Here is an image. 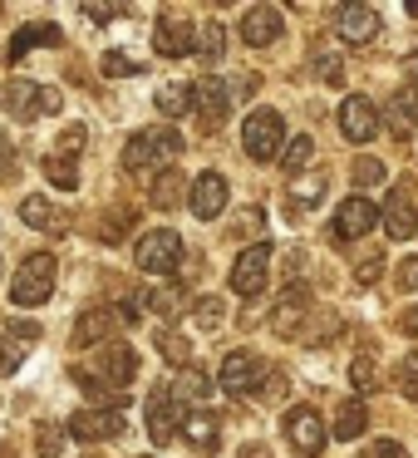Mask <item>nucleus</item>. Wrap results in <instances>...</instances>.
Returning a JSON list of instances; mask_svg holds the SVG:
<instances>
[{
	"mask_svg": "<svg viewBox=\"0 0 418 458\" xmlns=\"http://www.w3.org/2000/svg\"><path fill=\"white\" fill-rule=\"evenodd\" d=\"M182 261V237L172 227H158V232H143L138 242V271L148 276H172Z\"/></svg>",
	"mask_w": 418,
	"mask_h": 458,
	"instance_id": "nucleus-4",
	"label": "nucleus"
},
{
	"mask_svg": "<svg viewBox=\"0 0 418 458\" xmlns=\"http://www.w3.org/2000/svg\"><path fill=\"white\" fill-rule=\"evenodd\" d=\"M99 369H104V385L129 389V379L138 375V350H129V345H109V350L99 355Z\"/></svg>",
	"mask_w": 418,
	"mask_h": 458,
	"instance_id": "nucleus-18",
	"label": "nucleus"
},
{
	"mask_svg": "<svg viewBox=\"0 0 418 458\" xmlns=\"http://www.w3.org/2000/svg\"><path fill=\"white\" fill-rule=\"evenodd\" d=\"M339 133H345L349 143H369L379 133V114L364 94H349V99L339 104Z\"/></svg>",
	"mask_w": 418,
	"mask_h": 458,
	"instance_id": "nucleus-12",
	"label": "nucleus"
},
{
	"mask_svg": "<svg viewBox=\"0 0 418 458\" xmlns=\"http://www.w3.org/2000/svg\"><path fill=\"white\" fill-rule=\"evenodd\" d=\"M261 227H266V217H261V208H247L237 222H231V232H237V237H261Z\"/></svg>",
	"mask_w": 418,
	"mask_h": 458,
	"instance_id": "nucleus-36",
	"label": "nucleus"
},
{
	"mask_svg": "<svg viewBox=\"0 0 418 458\" xmlns=\"http://www.w3.org/2000/svg\"><path fill=\"white\" fill-rule=\"evenodd\" d=\"M271 276V242H251L237 261H231V291L237 296H261Z\"/></svg>",
	"mask_w": 418,
	"mask_h": 458,
	"instance_id": "nucleus-8",
	"label": "nucleus"
},
{
	"mask_svg": "<svg viewBox=\"0 0 418 458\" xmlns=\"http://www.w3.org/2000/svg\"><path fill=\"white\" fill-rule=\"evenodd\" d=\"M0 104H5L15 119H35V114H40V84L11 80V84H5V94H0Z\"/></svg>",
	"mask_w": 418,
	"mask_h": 458,
	"instance_id": "nucleus-20",
	"label": "nucleus"
},
{
	"mask_svg": "<svg viewBox=\"0 0 418 458\" xmlns=\"http://www.w3.org/2000/svg\"><path fill=\"white\" fill-rule=\"evenodd\" d=\"M188 208L197 212L202 222L222 217V208H227V178L222 173H202V178L188 182Z\"/></svg>",
	"mask_w": 418,
	"mask_h": 458,
	"instance_id": "nucleus-13",
	"label": "nucleus"
},
{
	"mask_svg": "<svg viewBox=\"0 0 418 458\" xmlns=\"http://www.w3.org/2000/svg\"><path fill=\"white\" fill-rule=\"evenodd\" d=\"M45 178H50L60 192H70L74 182H79V168H74V158H64V153H54V158H45Z\"/></svg>",
	"mask_w": 418,
	"mask_h": 458,
	"instance_id": "nucleus-30",
	"label": "nucleus"
},
{
	"mask_svg": "<svg viewBox=\"0 0 418 458\" xmlns=\"http://www.w3.org/2000/svg\"><path fill=\"white\" fill-rule=\"evenodd\" d=\"M241 458H271V454L261 444H247V448H241Z\"/></svg>",
	"mask_w": 418,
	"mask_h": 458,
	"instance_id": "nucleus-50",
	"label": "nucleus"
},
{
	"mask_svg": "<svg viewBox=\"0 0 418 458\" xmlns=\"http://www.w3.org/2000/svg\"><path fill=\"white\" fill-rule=\"evenodd\" d=\"M197 50L207 55V60H222V50H227V30H222V25H207V30H197Z\"/></svg>",
	"mask_w": 418,
	"mask_h": 458,
	"instance_id": "nucleus-33",
	"label": "nucleus"
},
{
	"mask_svg": "<svg viewBox=\"0 0 418 458\" xmlns=\"http://www.w3.org/2000/svg\"><path fill=\"white\" fill-rule=\"evenodd\" d=\"M11 163V139H5V129H0V168Z\"/></svg>",
	"mask_w": 418,
	"mask_h": 458,
	"instance_id": "nucleus-49",
	"label": "nucleus"
},
{
	"mask_svg": "<svg viewBox=\"0 0 418 458\" xmlns=\"http://www.w3.org/2000/svg\"><path fill=\"white\" fill-rule=\"evenodd\" d=\"M414 227H418V222H414Z\"/></svg>",
	"mask_w": 418,
	"mask_h": 458,
	"instance_id": "nucleus-51",
	"label": "nucleus"
},
{
	"mask_svg": "<svg viewBox=\"0 0 418 458\" xmlns=\"http://www.w3.org/2000/svg\"><path fill=\"white\" fill-rule=\"evenodd\" d=\"M266 379H271V365L256 355V350H231L227 365H222V389H227V394H237V399L241 394H256Z\"/></svg>",
	"mask_w": 418,
	"mask_h": 458,
	"instance_id": "nucleus-6",
	"label": "nucleus"
},
{
	"mask_svg": "<svg viewBox=\"0 0 418 458\" xmlns=\"http://www.w3.org/2000/svg\"><path fill=\"white\" fill-rule=\"evenodd\" d=\"M335 330H339V320H335V310H315V306H310V326L305 330H300V345H315V340H330V335H335Z\"/></svg>",
	"mask_w": 418,
	"mask_h": 458,
	"instance_id": "nucleus-25",
	"label": "nucleus"
},
{
	"mask_svg": "<svg viewBox=\"0 0 418 458\" xmlns=\"http://www.w3.org/2000/svg\"><path fill=\"white\" fill-rule=\"evenodd\" d=\"M349 379H355L359 394H369V389H374V365H369V360H355V365H349Z\"/></svg>",
	"mask_w": 418,
	"mask_h": 458,
	"instance_id": "nucleus-39",
	"label": "nucleus"
},
{
	"mask_svg": "<svg viewBox=\"0 0 418 458\" xmlns=\"http://www.w3.org/2000/svg\"><path fill=\"white\" fill-rule=\"evenodd\" d=\"M138 320V310H129V306H94V310H84L79 320H74V350H89V345H99V340H113L123 326H133Z\"/></svg>",
	"mask_w": 418,
	"mask_h": 458,
	"instance_id": "nucleus-2",
	"label": "nucleus"
},
{
	"mask_svg": "<svg viewBox=\"0 0 418 458\" xmlns=\"http://www.w3.org/2000/svg\"><path fill=\"white\" fill-rule=\"evenodd\" d=\"M374 222H379V212L369 198H345L335 212V237L339 242H364L369 232H374Z\"/></svg>",
	"mask_w": 418,
	"mask_h": 458,
	"instance_id": "nucleus-11",
	"label": "nucleus"
},
{
	"mask_svg": "<svg viewBox=\"0 0 418 458\" xmlns=\"http://www.w3.org/2000/svg\"><path fill=\"white\" fill-rule=\"evenodd\" d=\"M355 182H359V188H374V182H384V163H379V158H359V163H355Z\"/></svg>",
	"mask_w": 418,
	"mask_h": 458,
	"instance_id": "nucleus-35",
	"label": "nucleus"
},
{
	"mask_svg": "<svg viewBox=\"0 0 418 458\" xmlns=\"http://www.w3.org/2000/svg\"><path fill=\"white\" fill-rule=\"evenodd\" d=\"M182 428H188L192 444H202V454H217V428H222V424H217L212 414H192Z\"/></svg>",
	"mask_w": 418,
	"mask_h": 458,
	"instance_id": "nucleus-26",
	"label": "nucleus"
},
{
	"mask_svg": "<svg viewBox=\"0 0 418 458\" xmlns=\"http://www.w3.org/2000/svg\"><path fill=\"white\" fill-rule=\"evenodd\" d=\"M310 163H315V143H310L305 133H300V139H290V143H286V158H280V168H286V173H305Z\"/></svg>",
	"mask_w": 418,
	"mask_h": 458,
	"instance_id": "nucleus-29",
	"label": "nucleus"
},
{
	"mask_svg": "<svg viewBox=\"0 0 418 458\" xmlns=\"http://www.w3.org/2000/svg\"><path fill=\"white\" fill-rule=\"evenodd\" d=\"M153 45H158V55L163 60H182V55H197V25H188V21H163L158 25V35H153Z\"/></svg>",
	"mask_w": 418,
	"mask_h": 458,
	"instance_id": "nucleus-16",
	"label": "nucleus"
},
{
	"mask_svg": "<svg viewBox=\"0 0 418 458\" xmlns=\"http://www.w3.org/2000/svg\"><path fill=\"white\" fill-rule=\"evenodd\" d=\"M286 438H290V448H296L300 458H310V454H320L325 448V424H320V409H310V404H296L286 414Z\"/></svg>",
	"mask_w": 418,
	"mask_h": 458,
	"instance_id": "nucleus-9",
	"label": "nucleus"
},
{
	"mask_svg": "<svg viewBox=\"0 0 418 458\" xmlns=\"http://www.w3.org/2000/svg\"><path fill=\"white\" fill-rule=\"evenodd\" d=\"M398 330H404L408 340H418V306H408L404 316H398Z\"/></svg>",
	"mask_w": 418,
	"mask_h": 458,
	"instance_id": "nucleus-43",
	"label": "nucleus"
},
{
	"mask_svg": "<svg viewBox=\"0 0 418 458\" xmlns=\"http://www.w3.org/2000/svg\"><path fill=\"white\" fill-rule=\"evenodd\" d=\"M286 30V15H280V5H251L247 15H241V40L247 45H271L276 35Z\"/></svg>",
	"mask_w": 418,
	"mask_h": 458,
	"instance_id": "nucleus-15",
	"label": "nucleus"
},
{
	"mask_svg": "<svg viewBox=\"0 0 418 458\" xmlns=\"http://www.w3.org/2000/svg\"><path fill=\"white\" fill-rule=\"evenodd\" d=\"M158 114L163 119H182V114H192V89L188 84H163L158 89Z\"/></svg>",
	"mask_w": 418,
	"mask_h": 458,
	"instance_id": "nucleus-24",
	"label": "nucleus"
},
{
	"mask_svg": "<svg viewBox=\"0 0 418 458\" xmlns=\"http://www.w3.org/2000/svg\"><path fill=\"white\" fill-rule=\"evenodd\" d=\"M104 74H109V80H123V74H138V64H133L129 55L109 50V55H104Z\"/></svg>",
	"mask_w": 418,
	"mask_h": 458,
	"instance_id": "nucleus-37",
	"label": "nucleus"
},
{
	"mask_svg": "<svg viewBox=\"0 0 418 458\" xmlns=\"http://www.w3.org/2000/svg\"><path fill=\"white\" fill-rule=\"evenodd\" d=\"M158 350H163V355H168L178 369H188V365H192V340H188V335H178V330H158Z\"/></svg>",
	"mask_w": 418,
	"mask_h": 458,
	"instance_id": "nucleus-27",
	"label": "nucleus"
},
{
	"mask_svg": "<svg viewBox=\"0 0 418 458\" xmlns=\"http://www.w3.org/2000/svg\"><path fill=\"white\" fill-rule=\"evenodd\" d=\"M280 133H286V123H280L276 109H251L247 123H241V143H247V153L256 163H266L280 153Z\"/></svg>",
	"mask_w": 418,
	"mask_h": 458,
	"instance_id": "nucleus-7",
	"label": "nucleus"
},
{
	"mask_svg": "<svg viewBox=\"0 0 418 458\" xmlns=\"http://www.w3.org/2000/svg\"><path fill=\"white\" fill-rule=\"evenodd\" d=\"M369 428V409L359 404V399H345L335 414V438H359Z\"/></svg>",
	"mask_w": 418,
	"mask_h": 458,
	"instance_id": "nucleus-23",
	"label": "nucleus"
},
{
	"mask_svg": "<svg viewBox=\"0 0 418 458\" xmlns=\"http://www.w3.org/2000/svg\"><path fill=\"white\" fill-rule=\"evenodd\" d=\"M256 84H261V80H256V74H247V80H231V84H227V89H231V94H237V99H251V94H256Z\"/></svg>",
	"mask_w": 418,
	"mask_h": 458,
	"instance_id": "nucleus-42",
	"label": "nucleus"
},
{
	"mask_svg": "<svg viewBox=\"0 0 418 458\" xmlns=\"http://www.w3.org/2000/svg\"><path fill=\"white\" fill-rule=\"evenodd\" d=\"M84 15H89V21H99V25H109L113 15H123V11H119V5H89Z\"/></svg>",
	"mask_w": 418,
	"mask_h": 458,
	"instance_id": "nucleus-45",
	"label": "nucleus"
},
{
	"mask_svg": "<svg viewBox=\"0 0 418 458\" xmlns=\"http://www.w3.org/2000/svg\"><path fill=\"white\" fill-rule=\"evenodd\" d=\"M25 365V345L15 335H0V375H15Z\"/></svg>",
	"mask_w": 418,
	"mask_h": 458,
	"instance_id": "nucleus-32",
	"label": "nucleus"
},
{
	"mask_svg": "<svg viewBox=\"0 0 418 458\" xmlns=\"http://www.w3.org/2000/svg\"><path fill=\"white\" fill-rule=\"evenodd\" d=\"M339 35H345V45H369L379 35V11L374 5H339Z\"/></svg>",
	"mask_w": 418,
	"mask_h": 458,
	"instance_id": "nucleus-17",
	"label": "nucleus"
},
{
	"mask_svg": "<svg viewBox=\"0 0 418 458\" xmlns=\"http://www.w3.org/2000/svg\"><path fill=\"white\" fill-rule=\"evenodd\" d=\"M404 74H408V84H418V50L404 55Z\"/></svg>",
	"mask_w": 418,
	"mask_h": 458,
	"instance_id": "nucleus-46",
	"label": "nucleus"
},
{
	"mask_svg": "<svg viewBox=\"0 0 418 458\" xmlns=\"http://www.w3.org/2000/svg\"><path fill=\"white\" fill-rule=\"evenodd\" d=\"M315 74L325 84H345V60L339 55H315Z\"/></svg>",
	"mask_w": 418,
	"mask_h": 458,
	"instance_id": "nucleus-34",
	"label": "nucleus"
},
{
	"mask_svg": "<svg viewBox=\"0 0 418 458\" xmlns=\"http://www.w3.org/2000/svg\"><path fill=\"white\" fill-rule=\"evenodd\" d=\"M197 320H202V330H217L222 326V301L217 296H202L197 301Z\"/></svg>",
	"mask_w": 418,
	"mask_h": 458,
	"instance_id": "nucleus-38",
	"label": "nucleus"
},
{
	"mask_svg": "<svg viewBox=\"0 0 418 458\" xmlns=\"http://www.w3.org/2000/svg\"><path fill=\"white\" fill-rule=\"evenodd\" d=\"M182 428V404L168 394V389H158V394L148 399V438L153 444H172Z\"/></svg>",
	"mask_w": 418,
	"mask_h": 458,
	"instance_id": "nucleus-14",
	"label": "nucleus"
},
{
	"mask_svg": "<svg viewBox=\"0 0 418 458\" xmlns=\"http://www.w3.org/2000/svg\"><path fill=\"white\" fill-rule=\"evenodd\" d=\"M369 458H408V454H404V444L384 438V444H374V454H369Z\"/></svg>",
	"mask_w": 418,
	"mask_h": 458,
	"instance_id": "nucleus-44",
	"label": "nucleus"
},
{
	"mask_svg": "<svg viewBox=\"0 0 418 458\" xmlns=\"http://www.w3.org/2000/svg\"><path fill=\"white\" fill-rule=\"evenodd\" d=\"M398 375H404V379H418V350L404 360V369H398Z\"/></svg>",
	"mask_w": 418,
	"mask_h": 458,
	"instance_id": "nucleus-48",
	"label": "nucleus"
},
{
	"mask_svg": "<svg viewBox=\"0 0 418 458\" xmlns=\"http://www.w3.org/2000/svg\"><path fill=\"white\" fill-rule=\"evenodd\" d=\"M398 291H418V257L398 261Z\"/></svg>",
	"mask_w": 418,
	"mask_h": 458,
	"instance_id": "nucleus-40",
	"label": "nucleus"
},
{
	"mask_svg": "<svg viewBox=\"0 0 418 458\" xmlns=\"http://www.w3.org/2000/svg\"><path fill=\"white\" fill-rule=\"evenodd\" d=\"M182 153V133L172 129V123H153V129H138L129 143H123V163H129L133 173H168L172 158Z\"/></svg>",
	"mask_w": 418,
	"mask_h": 458,
	"instance_id": "nucleus-1",
	"label": "nucleus"
},
{
	"mask_svg": "<svg viewBox=\"0 0 418 458\" xmlns=\"http://www.w3.org/2000/svg\"><path fill=\"white\" fill-rule=\"evenodd\" d=\"M123 434V414L119 409H79V414L70 419V438H79V444H104V438Z\"/></svg>",
	"mask_w": 418,
	"mask_h": 458,
	"instance_id": "nucleus-10",
	"label": "nucleus"
},
{
	"mask_svg": "<svg viewBox=\"0 0 418 458\" xmlns=\"http://www.w3.org/2000/svg\"><path fill=\"white\" fill-rule=\"evenodd\" d=\"M21 217L30 222V227H60V212H54L45 198H25L21 202Z\"/></svg>",
	"mask_w": 418,
	"mask_h": 458,
	"instance_id": "nucleus-31",
	"label": "nucleus"
},
{
	"mask_svg": "<svg viewBox=\"0 0 418 458\" xmlns=\"http://www.w3.org/2000/svg\"><path fill=\"white\" fill-rule=\"evenodd\" d=\"M384 227H389V237L394 242H404V237H414V208H408V198L404 192H394V198L384 202Z\"/></svg>",
	"mask_w": 418,
	"mask_h": 458,
	"instance_id": "nucleus-22",
	"label": "nucleus"
},
{
	"mask_svg": "<svg viewBox=\"0 0 418 458\" xmlns=\"http://www.w3.org/2000/svg\"><path fill=\"white\" fill-rule=\"evenodd\" d=\"M54 257H45V251H35V257H25V267L15 271L11 281V301L15 306H45V296L54 291Z\"/></svg>",
	"mask_w": 418,
	"mask_h": 458,
	"instance_id": "nucleus-3",
	"label": "nucleus"
},
{
	"mask_svg": "<svg viewBox=\"0 0 418 458\" xmlns=\"http://www.w3.org/2000/svg\"><path fill=\"white\" fill-rule=\"evenodd\" d=\"M231 109V89L222 74H202V84H192V114H197V129L202 133H217L222 119Z\"/></svg>",
	"mask_w": 418,
	"mask_h": 458,
	"instance_id": "nucleus-5",
	"label": "nucleus"
},
{
	"mask_svg": "<svg viewBox=\"0 0 418 458\" xmlns=\"http://www.w3.org/2000/svg\"><path fill=\"white\" fill-rule=\"evenodd\" d=\"M45 109H60V89H40V114Z\"/></svg>",
	"mask_w": 418,
	"mask_h": 458,
	"instance_id": "nucleus-47",
	"label": "nucleus"
},
{
	"mask_svg": "<svg viewBox=\"0 0 418 458\" xmlns=\"http://www.w3.org/2000/svg\"><path fill=\"white\" fill-rule=\"evenodd\" d=\"M168 394L178 399V404H207V399L217 394V389H212V375H207V369H192V365H188L178 379H172Z\"/></svg>",
	"mask_w": 418,
	"mask_h": 458,
	"instance_id": "nucleus-19",
	"label": "nucleus"
},
{
	"mask_svg": "<svg viewBox=\"0 0 418 458\" xmlns=\"http://www.w3.org/2000/svg\"><path fill=\"white\" fill-rule=\"evenodd\" d=\"M40 45H60V25H25V30L5 45V55H11V60H21V55L40 50Z\"/></svg>",
	"mask_w": 418,
	"mask_h": 458,
	"instance_id": "nucleus-21",
	"label": "nucleus"
},
{
	"mask_svg": "<svg viewBox=\"0 0 418 458\" xmlns=\"http://www.w3.org/2000/svg\"><path fill=\"white\" fill-rule=\"evenodd\" d=\"M182 188H188V182H182V173H158V182H153V202H158V208H178L182 202Z\"/></svg>",
	"mask_w": 418,
	"mask_h": 458,
	"instance_id": "nucleus-28",
	"label": "nucleus"
},
{
	"mask_svg": "<svg viewBox=\"0 0 418 458\" xmlns=\"http://www.w3.org/2000/svg\"><path fill=\"white\" fill-rule=\"evenodd\" d=\"M60 444H64V438L54 434V428H40V438H35V448H40V458H54V454H60Z\"/></svg>",
	"mask_w": 418,
	"mask_h": 458,
	"instance_id": "nucleus-41",
	"label": "nucleus"
}]
</instances>
